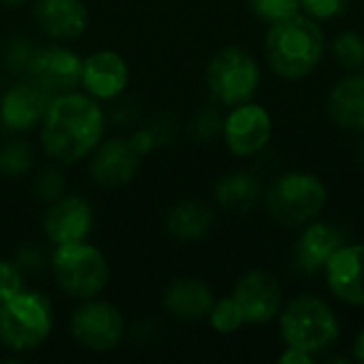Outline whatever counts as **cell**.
I'll return each mask as SVG.
<instances>
[{"instance_id": "1", "label": "cell", "mask_w": 364, "mask_h": 364, "mask_svg": "<svg viewBox=\"0 0 364 364\" xmlns=\"http://www.w3.org/2000/svg\"><path fill=\"white\" fill-rule=\"evenodd\" d=\"M41 145L58 164H77L96 149L105 136L107 115L85 92L53 96L41 122Z\"/></svg>"}, {"instance_id": "2", "label": "cell", "mask_w": 364, "mask_h": 364, "mask_svg": "<svg viewBox=\"0 0 364 364\" xmlns=\"http://www.w3.org/2000/svg\"><path fill=\"white\" fill-rule=\"evenodd\" d=\"M326 53L322 26L309 15H294L271 23L264 36V58L271 70L288 81L309 77Z\"/></svg>"}, {"instance_id": "3", "label": "cell", "mask_w": 364, "mask_h": 364, "mask_svg": "<svg viewBox=\"0 0 364 364\" xmlns=\"http://www.w3.org/2000/svg\"><path fill=\"white\" fill-rule=\"evenodd\" d=\"M53 331V305L38 290H21L0 303V343L13 354L38 350Z\"/></svg>"}, {"instance_id": "4", "label": "cell", "mask_w": 364, "mask_h": 364, "mask_svg": "<svg viewBox=\"0 0 364 364\" xmlns=\"http://www.w3.org/2000/svg\"><path fill=\"white\" fill-rule=\"evenodd\" d=\"M341 326L333 307L314 294L292 299L279 311V337L286 348H296L309 354H320L333 348Z\"/></svg>"}, {"instance_id": "5", "label": "cell", "mask_w": 364, "mask_h": 364, "mask_svg": "<svg viewBox=\"0 0 364 364\" xmlns=\"http://www.w3.org/2000/svg\"><path fill=\"white\" fill-rule=\"evenodd\" d=\"M49 269L55 286L77 301L100 296L111 279L105 254L96 245L87 243V239L53 245Z\"/></svg>"}, {"instance_id": "6", "label": "cell", "mask_w": 364, "mask_h": 364, "mask_svg": "<svg viewBox=\"0 0 364 364\" xmlns=\"http://www.w3.org/2000/svg\"><path fill=\"white\" fill-rule=\"evenodd\" d=\"M264 203L269 215L288 228H303L318 220L328 203V188L316 175L307 171H290L279 175L267 190Z\"/></svg>"}, {"instance_id": "7", "label": "cell", "mask_w": 364, "mask_h": 364, "mask_svg": "<svg viewBox=\"0 0 364 364\" xmlns=\"http://www.w3.org/2000/svg\"><path fill=\"white\" fill-rule=\"evenodd\" d=\"M205 83L211 98L222 107H237L254 100L262 83L258 60L243 47H222L205 70Z\"/></svg>"}, {"instance_id": "8", "label": "cell", "mask_w": 364, "mask_h": 364, "mask_svg": "<svg viewBox=\"0 0 364 364\" xmlns=\"http://www.w3.org/2000/svg\"><path fill=\"white\" fill-rule=\"evenodd\" d=\"M70 335L83 350L109 354L119 348L126 335L124 316L115 305L100 301L98 296L81 301L70 316Z\"/></svg>"}, {"instance_id": "9", "label": "cell", "mask_w": 364, "mask_h": 364, "mask_svg": "<svg viewBox=\"0 0 364 364\" xmlns=\"http://www.w3.org/2000/svg\"><path fill=\"white\" fill-rule=\"evenodd\" d=\"M273 136V117L267 107L250 100L224 115L222 139L228 151L237 158L258 156Z\"/></svg>"}, {"instance_id": "10", "label": "cell", "mask_w": 364, "mask_h": 364, "mask_svg": "<svg viewBox=\"0 0 364 364\" xmlns=\"http://www.w3.org/2000/svg\"><path fill=\"white\" fill-rule=\"evenodd\" d=\"M81 70H83V58L75 49L53 43L36 49L26 77L53 98L79 90Z\"/></svg>"}, {"instance_id": "11", "label": "cell", "mask_w": 364, "mask_h": 364, "mask_svg": "<svg viewBox=\"0 0 364 364\" xmlns=\"http://www.w3.org/2000/svg\"><path fill=\"white\" fill-rule=\"evenodd\" d=\"M245 324H269L284 307V290L277 277L269 271L254 269L245 273L232 292Z\"/></svg>"}, {"instance_id": "12", "label": "cell", "mask_w": 364, "mask_h": 364, "mask_svg": "<svg viewBox=\"0 0 364 364\" xmlns=\"http://www.w3.org/2000/svg\"><path fill=\"white\" fill-rule=\"evenodd\" d=\"M94 228V209L79 194H64L47 203L43 230L51 245L85 241Z\"/></svg>"}, {"instance_id": "13", "label": "cell", "mask_w": 364, "mask_h": 364, "mask_svg": "<svg viewBox=\"0 0 364 364\" xmlns=\"http://www.w3.org/2000/svg\"><path fill=\"white\" fill-rule=\"evenodd\" d=\"M141 160L143 158L130 145L128 136H113L100 141L90 154L87 173L100 188H122L139 175Z\"/></svg>"}, {"instance_id": "14", "label": "cell", "mask_w": 364, "mask_h": 364, "mask_svg": "<svg viewBox=\"0 0 364 364\" xmlns=\"http://www.w3.org/2000/svg\"><path fill=\"white\" fill-rule=\"evenodd\" d=\"M51 96L34 81L19 79L0 94V124L6 132L21 134L41 126Z\"/></svg>"}, {"instance_id": "15", "label": "cell", "mask_w": 364, "mask_h": 364, "mask_svg": "<svg viewBox=\"0 0 364 364\" xmlns=\"http://www.w3.org/2000/svg\"><path fill=\"white\" fill-rule=\"evenodd\" d=\"M130 83V68L122 53L113 49H98L83 58L81 90L98 102H113Z\"/></svg>"}, {"instance_id": "16", "label": "cell", "mask_w": 364, "mask_h": 364, "mask_svg": "<svg viewBox=\"0 0 364 364\" xmlns=\"http://www.w3.org/2000/svg\"><path fill=\"white\" fill-rule=\"evenodd\" d=\"M328 292L352 307H364V243H343L326 262Z\"/></svg>"}, {"instance_id": "17", "label": "cell", "mask_w": 364, "mask_h": 364, "mask_svg": "<svg viewBox=\"0 0 364 364\" xmlns=\"http://www.w3.org/2000/svg\"><path fill=\"white\" fill-rule=\"evenodd\" d=\"M346 235L339 226L331 222L314 220L303 226L294 252H292V269L301 275H318L324 271L331 256L343 245Z\"/></svg>"}, {"instance_id": "18", "label": "cell", "mask_w": 364, "mask_h": 364, "mask_svg": "<svg viewBox=\"0 0 364 364\" xmlns=\"http://www.w3.org/2000/svg\"><path fill=\"white\" fill-rule=\"evenodd\" d=\"M32 15L38 30L55 43L79 38L90 21L83 0H34Z\"/></svg>"}, {"instance_id": "19", "label": "cell", "mask_w": 364, "mask_h": 364, "mask_svg": "<svg viewBox=\"0 0 364 364\" xmlns=\"http://www.w3.org/2000/svg\"><path fill=\"white\" fill-rule=\"evenodd\" d=\"M215 303V294L198 277H179L173 279L164 294H162V305L164 309L181 322H198L205 320Z\"/></svg>"}, {"instance_id": "20", "label": "cell", "mask_w": 364, "mask_h": 364, "mask_svg": "<svg viewBox=\"0 0 364 364\" xmlns=\"http://www.w3.org/2000/svg\"><path fill=\"white\" fill-rule=\"evenodd\" d=\"M328 117L346 132H364V75L350 73L339 79L326 98Z\"/></svg>"}, {"instance_id": "21", "label": "cell", "mask_w": 364, "mask_h": 364, "mask_svg": "<svg viewBox=\"0 0 364 364\" xmlns=\"http://www.w3.org/2000/svg\"><path fill=\"white\" fill-rule=\"evenodd\" d=\"M220 209L232 215H243L256 209L262 198V186L250 171H230L222 175L213 190Z\"/></svg>"}, {"instance_id": "22", "label": "cell", "mask_w": 364, "mask_h": 364, "mask_svg": "<svg viewBox=\"0 0 364 364\" xmlns=\"http://www.w3.org/2000/svg\"><path fill=\"white\" fill-rule=\"evenodd\" d=\"M213 209L200 200H181L166 215V230L177 241H200L213 228Z\"/></svg>"}, {"instance_id": "23", "label": "cell", "mask_w": 364, "mask_h": 364, "mask_svg": "<svg viewBox=\"0 0 364 364\" xmlns=\"http://www.w3.org/2000/svg\"><path fill=\"white\" fill-rule=\"evenodd\" d=\"M34 149L23 139H6L0 143V175L23 177L34 168Z\"/></svg>"}, {"instance_id": "24", "label": "cell", "mask_w": 364, "mask_h": 364, "mask_svg": "<svg viewBox=\"0 0 364 364\" xmlns=\"http://www.w3.org/2000/svg\"><path fill=\"white\" fill-rule=\"evenodd\" d=\"M38 45L30 36H11L2 49V68L13 77H26Z\"/></svg>"}, {"instance_id": "25", "label": "cell", "mask_w": 364, "mask_h": 364, "mask_svg": "<svg viewBox=\"0 0 364 364\" xmlns=\"http://www.w3.org/2000/svg\"><path fill=\"white\" fill-rule=\"evenodd\" d=\"M333 55L343 70L358 73L364 68V36L354 30L337 34L333 41Z\"/></svg>"}, {"instance_id": "26", "label": "cell", "mask_w": 364, "mask_h": 364, "mask_svg": "<svg viewBox=\"0 0 364 364\" xmlns=\"http://www.w3.org/2000/svg\"><path fill=\"white\" fill-rule=\"evenodd\" d=\"M207 320L218 335H235L245 324V318L232 296L215 299Z\"/></svg>"}, {"instance_id": "27", "label": "cell", "mask_w": 364, "mask_h": 364, "mask_svg": "<svg viewBox=\"0 0 364 364\" xmlns=\"http://www.w3.org/2000/svg\"><path fill=\"white\" fill-rule=\"evenodd\" d=\"M224 115L218 107H203L194 113L190 122V136L198 143H209L215 136H222Z\"/></svg>"}, {"instance_id": "28", "label": "cell", "mask_w": 364, "mask_h": 364, "mask_svg": "<svg viewBox=\"0 0 364 364\" xmlns=\"http://www.w3.org/2000/svg\"><path fill=\"white\" fill-rule=\"evenodd\" d=\"M32 192L38 200L51 203L66 194V179L58 166H47L38 171L32 179Z\"/></svg>"}, {"instance_id": "29", "label": "cell", "mask_w": 364, "mask_h": 364, "mask_svg": "<svg viewBox=\"0 0 364 364\" xmlns=\"http://www.w3.org/2000/svg\"><path fill=\"white\" fill-rule=\"evenodd\" d=\"M247 2L252 13L258 19L267 21L269 26L301 13V0H247Z\"/></svg>"}, {"instance_id": "30", "label": "cell", "mask_w": 364, "mask_h": 364, "mask_svg": "<svg viewBox=\"0 0 364 364\" xmlns=\"http://www.w3.org/2000/svg\"><path fill=\"white\" fill-rule=\"evenodd\" d=\"M17 267L23 271V273H41L45 269H49V262H51V252L43 245V243H36V241H26L21 243L17 250H15V258Z\"/></svg>"}, {"instance_id": "31", "label": "cell", "mask_w": 364, "mask_h": 364, "mask_svg": "<svg viewBox=\"0 0 364 364\" xmlns=\"http://www.w3.org/2000/svg\"><path fill=\"white\" fill-rule=\"evenodd\" d=\"M350 0H301V11L316 21H328L348 11Z\"/></svg>"}, {"instance_id": "32", "label": "cell", "mask_w": 364, "mask_h": 364, "mask_svg": "<svg viewBox=\"0 0 364 364\" xmlns=\"http://www.w3.org/2000/svg\"><path fill=\"white\" fill-rule=\"evenodd\" d=\"M23 275L26 273L17 267L15 260H0V303L26 288Z\"/></svg>"}, {"instance_id": "33", "label": "cell", "mask_w": 364, "mask_h": 364, "mask_svg": "<svg viewBox=\"0 0 364 364\" xmlns=\"http://www.w3.org/2000/svg\"><path fill=\"white\" fill-rule=\"evenodd\" d=\"M113 109H111V122L115 126H132L139 119V105L130 98H124V94L119 98L113 100Z\"/></svg>"}, {"instance_id": "34", "label": "cell", "mask_w": 364, "mask_h": 364, "mask_svg": "<svg viewBox=\"0 0 364 364\" xmlns=\"http://www.w3.org/2000/svg\"><path fill=\"white\" fill-rule=\"evenodd\" d=\"M147 128L154 132L156 141H158V147L160 145H168L175 141V132H177V126H175V119L171 115H156Z\"/></svg>"}, {"instance_id": "35", "label": "cell", "mask_w": 364, "mask_h": 364, "mask_svg": "<svg viewBox=\"0 0 364 364\" xmlns=\"http://www.w3.org/2000/svg\"><path fill=\"white\" fill-rule=\"evenodd\" d=\"M128 141H130V145L136 149V154L141 156V158H145V156H149L156 147H158V141H156V136H154V132L147 128V126H143V128H136L130 136H128Z\"/></svg>"}, {"instance_id": "36", "label": "cell", "mask_w": 364, "mask_h": 364, "mask_svg": "<svg viewBox=\"0 0 364 364\" xmlns=\"http://www.w3.org/2000/svg\"><path fill=\"white\" fill-rule=\"evenodd\" d=\"M314 360H316L314 354L296 350V348H286V352L279 354V358H277L279 364H311Z\"/></svg>"}, {"instance_id": "37", "label": "cell", "mask_w": 364, "mask_h": 364, "mask_svg": "<svg viewBox=\"0 0 364 364\" xmlns=\"http://www.w3.org/2000/svg\"><path fill=\"white\" fill-rule=\"evenodd\" d=\"M352 354H354V360H356V363L364 364V326L360 328V333L356 335V339H354V350H352Z\"/></svg>"}, {"instance_id": "38", "label": "cell", "mask_w": 364, "mask_h": 364, "mask_svg": "<svg viewBox=\"0 0 364 364\" xmlns=\"http://www.w3.org/2000/svg\"><path fill=\"white\" fill-rule=\"evenodd\" d=\"M30 0H0V4H4V6H9V9H15V6H23V4H28Z\"/></svg>"}, {"instance_id": "39", "label": "cell", "mask_w": 364, "mask_h": 364, "mask_svg": "<svg viewBox=\"0 0 364 364\" xmlns=\"http://www.w3.org/2000/svg\"><path fill=\"white\" fill-rule=\"evenodd\" d=\"M358 160H360V164L364 166V139L360 141V147H358Z\"/></svg>"}]
</instances>
